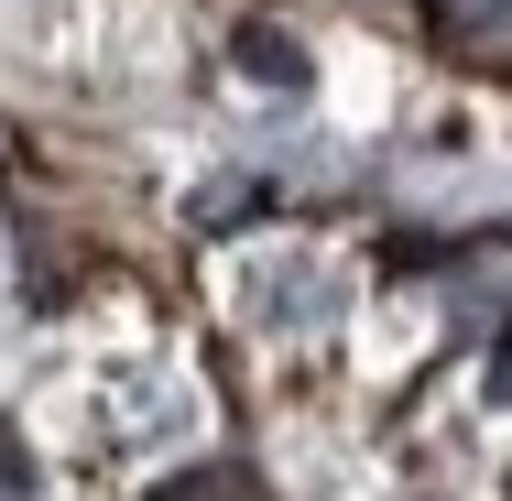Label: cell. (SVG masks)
<instances>
[{"instance_id":"cell-4","label":"cell","mask_w":512,"mask_h":501,"mask_svg":"<svg viewBox=\"0 0 512 501\" xmlns=\"http://www.w3.org/2000/svg\"><path fill=\"white\" fill-rule=\"evenodd\" d=\"M491 393H512V338H502V360H491Z\"/></svg>"},{"instance_id":"cell-3","label":"cell","mask_w":512,"mask_h":501,"mask_svg":"<svg viewBox=\"0 0 512 501\" xmlns=\"http://www.w3.org/2000/svg\"><path fill=\"white\" fill-rule=\"evenodd\" d=\"M240 207H251V186H207V197H197V229H229Z\"/></svg>"},{"instance_id":"cell-1","label":"cell","mask_w":512,"mask_h":501,"mask_svg":"<svg viewBox=\"0 0 512 501\" xmlns=\"http://www.w3.org/2000/svg\"><path fill=\"white\" fill-rule=\"evenodd\" d=\"M229 55H240V77H251V88H284V99L316 77L306 44H295V33H273V22H240V44H229Z\"/></svg>"},{"instance_id":"cell-2","label":"cell","mask_w":512,"mask_h":501,"mask_svg":"<svg viewBox=\"0 0 512 501\" xmlns=\"http://www.w3.org/2000/svg\"><path fill=\"white\" fill-rule=\"evenodd\" d=\"M164 501H240V480L229 469H197V480H164Z\"/></svg>"}]
</instances>
